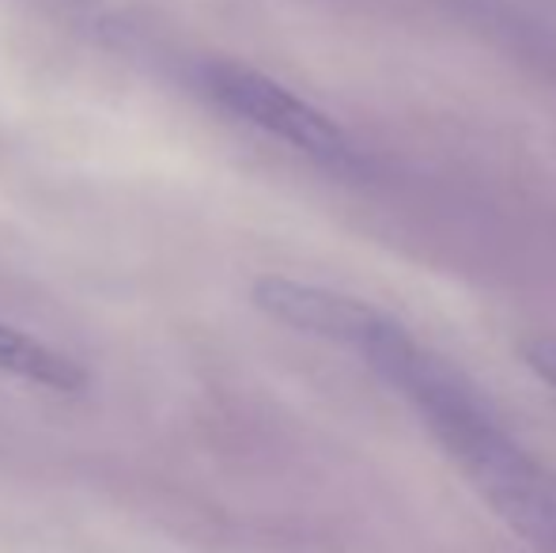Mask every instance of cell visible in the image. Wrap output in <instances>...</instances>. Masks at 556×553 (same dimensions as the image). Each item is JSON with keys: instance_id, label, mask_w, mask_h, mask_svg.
Instances as JSON below:
<instances>
[{"instance_id": "5b68a950", "label": "cell", "mask_w": 556, "mask_h": 553, "mask_svg": "<svg viewBox=\"0 0 556 553\" xmlns=\"http://www.w3.org/2000/svg\"><path fill=\"white\" fill-rule=\"evenodd\" d=\"M519 361L534 372L542 384L556 391V338H527L519 341Z\"/></svg>"}, {"instance_id": "3957f363", "label": "cell", "mask_w": 556, "mask_h": 553, "mask_svg": "<svg viewBox=\"0 0 556 553\" xmlns=\"http://www.w3.org/2000/svg\"><path fill=\"white\" fill-rule=\"evenodd\" d=\"M250 300L257 311H265L277 323L292 326L300 334L311 338L333 341L341 349H352L356 338L364 334V326L375 318L371 303L356 300V296L333 292V288H318V285H303L292 277H277L265 274L250 285Z\"/></svg>"}, {"instance_id": "6da1fadb", "label": "cell", "mask_w": 556, "mask_h": 553, "mask_svg": "<svg viewBox=\"0 0 556 553\" xmlns=\"http://www.w3.org/2000/svg\"><path fill=\"white\" fill-rule=\"evenodd\" d=\"M349 353L417 410L462 478L530 550L556 553V470L507 432L466 372L432 353L387 311H375Z\"/></svg>"}, {"instance_id": "7a4b0ae2", "label": "cell", "mask_w": 556, "mask_h": 553, "mask_svg": "<svg viewBox=\"0 0 556 553\" xmlns=\"http://www.w3.org/2000/svg\"><path fill=\"white\" fill-rule=\"evenodd\" d=\"M201 91L213 99L216 106H224L227 114L250 122L262 134L285 140L288 148L311 155L315 163L333 171H356L359 155L352 148V140L344 137V129L337 126L330 114H323L318 106H311L307 99H300L295 91H288L285 84H277L273 76L247 68L239 61H205L198 68Z\"/></svg>"}, {"instance_id": "277c9868", "label": "cell", "mask_w": 556, "mask_h": 553, "mask_svg": "<svg viewBox=\"0 0 556 553\" xmlns=\"http://www.w3.org/2000/svg\"><path fill=\"white\" fill-rule=\"evenodd\" d=\"M0 372L23 379V384L50 387V391L61 394H80L88 387V372L73 356L58 353L53 345L4 323H0Z\"/></svg>"}]
</instances>
